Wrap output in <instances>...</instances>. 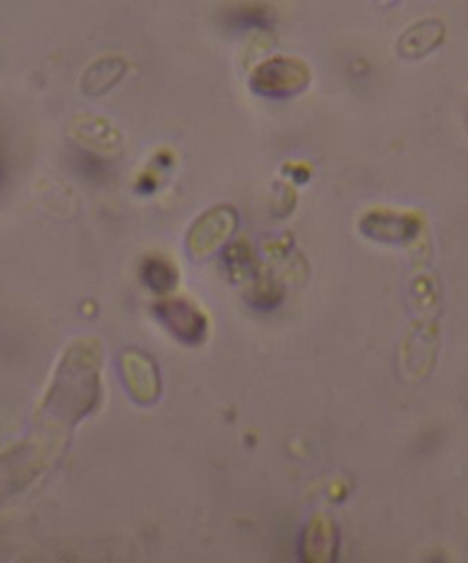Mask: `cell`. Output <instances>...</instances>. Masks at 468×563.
Listing matches in <instances>:
<instances>
[{
    "label": "cell",
    "instance_id": "obj_1",
    "mask_svg": "<svg viewBox=\"0 0 468 563\" xmlns=\"http://www.w3.org/2000/svg\"><path fill=\"white\" fill-rule=\"evenodd\" d=\"M161 320L185 342H198L205 333V320L202 315L185 302H165L158 308Z\"/></svg>",
    "mask_w": 468,
    "mask_h": 563
},
{
    "label": "cell",
    "instance_id": "obj_2",
    "mask_svg": "<svg viewBox=\"0 0 468 563\" xmlns=\"http://www.w3.org/2000/svg\"><path fill=\"white\" fill-rule=\"evenodd\" d=\"M145 280H147L154 289L165 291V289H169V287L172 286L174 273H172L171 267L167 266V264L152 262V264L145 269Z\"/></svg>",
    "mask_w": 468,
    "mask_h": 563
}]
</instances>
